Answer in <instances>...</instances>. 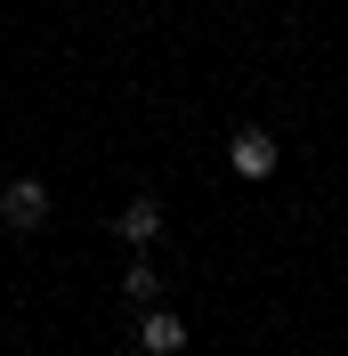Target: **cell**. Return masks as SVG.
Wrapping results in <instances>:
<instances>
[{
    "mask_svg": "<svg viewBox=\"0 0 348 356\" xmlns=\"http://www.w3.org/2000/svg\"><path fill=\"white\" fill-rule=\"evenodd\" d=\"M0 219H8V235H41L49 227V178H8L0 186Z\"/></svg>",
    "mask_w": 348,
    "mask_h": 356,
    "instance_id": "obj_1",
    "label": "cell"
},
{
    "mask_svg": "<svg viewBox=\"0 0 348 356\" xmlns=\"http://www.w3.org/2000/svg\"><path fill=\"white\" fill-rule=\"evenodd\" d=\"M227 162H235V178H276V138H267L260 122H243V130L227 138Z\"/></svg>",
    "mask_w": 348,
    "mask_h": 356,
    "instance_id": "obj_2",
    "label": "cell"
},
{
    "mask_svg": "<svg viewBox=\"0 0 348 356\" xmlns=\"http://www.w3.org/2000/svg\"><path fill=\"white\" fill-rule=\"evenodd\" d=\"M187 340H195V332H187L178 308H138V348H146V356H178Z\"/></svg>",
    "mask_w": 348,
    "mask_h": 356,
    "instance_id": "obj_3",
    "label": "cell"
},
{
    "mask_svg": "<svg viewBox=\"0 0 348 356\" xmlns=\"http://www.w3.org/2000/svg\"><path fill=\"white\" fill-rule=\"evenodd\" d=\"M113 227H122L130 251H154V243H162V202H154V195H130L122 211H113Z\"/></svg>",
    "mask_w": 348,
    "mask_h": 356,
    "instance_id": "obj_4",
    "label": "cell"
},
{
    "mask_svg": "<svg viewBox=\"0 0 348 356\" xmlns=\"http://www.w3.org/2000/svg\"><path fill=\"white\" fill-rule=\"evenodd\" d=\"M122 300H130V308H162V275H154V259H146V251L122 267Z\"/></svg>",
    "mask_w": 348,
    "mask_h": 356,
    "instance_id": "obj_5",
    "label": "cell"
}]
</instances>
